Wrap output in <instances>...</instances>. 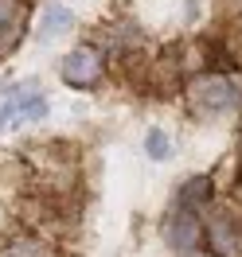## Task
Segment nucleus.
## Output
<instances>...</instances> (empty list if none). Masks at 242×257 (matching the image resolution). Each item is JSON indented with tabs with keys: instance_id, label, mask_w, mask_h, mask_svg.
<instances>
[{
	"instance_id": "nucleus-8",
	"label": "nucleus",
	"mask_w": 242,
	"mask_h": 257,
	"mask_svg": "<svg viewBox=\"0 0 242 257\" xmlns=\"http://www.w3.org/2000/svg\"><path fill=\"white\" fill-rule=\"evenodd\" d=\"M145 152L152 156V160H168V137H164L160 128H148V137H145Z\"/></svg>"
},
{
	"instance_id": "nucleus-5",
	"label": "nucleus",
	"mask_w": 242,
	"mask_h": 257,
	"mask_svg": "<svg viewBox=\"0 0 242 257\" xmlns=\"http://www.w3.org/2000/svg\"><path fill=\"white\" fill-rule=\"evenodd\" d=\"M20 16H24L20 0H0V55H8L20 43V24H24Z\"/></svg>"
},
{
	"instance_id": "nucleus-7",
	"label": "nucleus",
	"mask_w": 242,
	"mask_h": 257,
	"mask_svg": "<svg viewBox=\"0 0 242 257\" xmlns=\"http://www.w3.org/2000/svg\"><path fill=\"white\" fill-rule=\"evenodd\" d=\"M180 207L184 210H195V207H203V203H207L211 199V179L207 176H195V179H188V183H184V187H180Z\"/></svg>"
},
{
	"instance_id": "nucleus-9",
	"label": "nucleus",
	"mask_w": 242,
	"mask_h": 257,
	"mask_svg": "<svg viewBox=\"0 0 242 257\" xmlns=\"http://www.w3.org/2000/svg\"><path fill=\"white\" fill-rule=\"evenodd\" d=\"M188 257H215V253H188Z\"/></svg>"
},
{
	"instance_id": "nucleus-3",
	"label": "nucleus",
	"mask_w": 242,
	"mask_h": 257,
	"mask_svg": "<svg viewBox=\"0 0 242 257\" xmlns=\"http://www.w3.org/2000/svg\"><path fill=\"white\" fill-rule=\"evenodd\" d=\"M102 74H106V59H102L94 47H78V51H70V55L63 59V82L74 86V90L98 86Z\"/></svg>"
},
{
	"instance_id": "nucleus-2",
	"label": "nucleus",
	"mask_w": 242,
	"mask_h": 257,
	"mask_svg": "<svg viewBox=\"0 0 242 257\" xmlns=\"http://www.w3.org/2000/svg\"><path fill=\"white\" fill-rule=\"evenodd\" d=\"M43 113H47V97L39 94L35 86H20L16 94H8L4 105H0V133L12 125H24V121H35Z\"/></svg>"
},
{
	"instance_id": "nucleus-6",
	"label": "nucleus",
	"mask_w": 242,
	"mask_h": 257,
	"mask_svg": "<svg viewBox=\"0 0 242 257\" xmlns=\"http://www.w3.org/2000/svg\"><path fill=\"white\" fill-rule=\"evenodd\" d=\"M70 28H74V12H70V8H63V4H51L47 12H43V20H39V39H43V43H51V39L66 35Z\"/></svg>"
},
{
	"instance_id": "nucleus-1",
	"label": "nucleus",
	"mask_w": 242,
	"mask_h": 257,
	"mask_svg": "<svg viewBox=\"0 0 242 257\" xmlns=\"http://www.w3.org/2000/svg\"><path fill=\"white\" fill-rule=\"evenodd\" d=\"M192 105L207 113H226L238 105V90H234V82L219 78V74H203L192 82Z\"/></svg>"
},
{
	"instance_id": "nucleus-4",
	"label": "nucleus",
	"mask_w": 242,
	"mask_h": 257,
	"mask_svg": "<svg viewBox=\"0 0 242 257\" xmlns=\"http://www.w3.org/2000/svg\"><path fill=\"white\" fill-rule=\"evenodd\" d=\"M199 238H203V222L195 218V210H184V207H180L176 214L168 218V226H164V241H168L176 253H192Z\"/></svg>"
}]
</instances>
